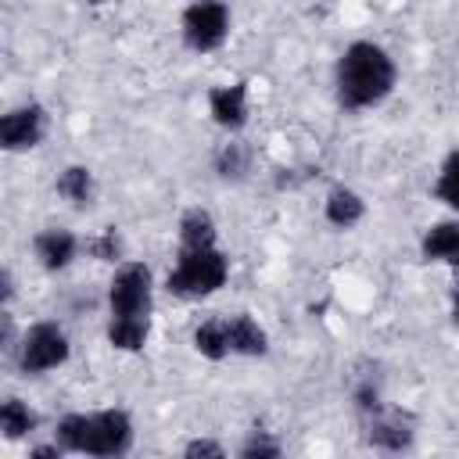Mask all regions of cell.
<instances>
[{"instance_id": "6da1fadb", "label": "cell", "mask_w": 459, "mask_h": 459, "mask_svg": "<svg viewBox=\"0 0 459 459\" xmlns=\"http://www.w3.org/2000/svg\"><path fill=\"white\" fill-rule=\"evenodd\" d=\"M154 316V273L147 262H118L108 280V344L122 355L143 351Z\"/></svg>"}, {"instance_id": "7a4b0ae2", "label": "cell", "mask_w": 459, "mask_h": 459, "mask_svg": "<svg viewBox=\"0 0 459 459\" xmlns=\"http://www.w3.org/2000/svg\"><path fill=\"white\" fill-rule=\"evenodd\" d=\"M398 86V65L377 39H351L333 65V97L341 111H373Z\"/></svg>"}, {"instance_id": "3957f363", "label": "cell", "mask_w": 459, "mask_h": 459, "mask_svg": "<svg viewBox=\"0 0 459 459\" xmlns=\"http://www.w3.org/2000/svg\"><path fill=\"white\" fill-rule=\"evenodd\" d=\"M54 441L68 455H93V459H122L136 445V423L122 405L90 409V412H65L54 423Z\"/></svg>"}, {"instance_id": "277c9868", "label": "cell", "mask_w": 459, "mask_h": 459, "mask_svg": "<svg viewBox=\"0 0 459 459\" xmlns=\"http://www.w3.org/2000/svg\"><path fill=\"white\" fill-rule=\"evenodd\" d=\"M230 280V255L215 244H176L165 290L179 301H204L219 294Z\"/></svg>"}, {"instance_id": "5b68a950", "label": "cell", "mask_w": 459, "mask_h": 459, "mask_svg": "<svg viewBox=\"0 0 459 459\" xmlns=\"http://www.w3.org/2000/svg\"><path fill=\"white\" fill-rule=\"evenodd\" d=\"M14 369L22 377H43L50 369H61L72 359L68 330L57 319H36L22 330V341L14 348Z\"/></svg>"}, {"instance_id": "8992f818", "label": "cell", "mask_w": 459, "mask_h": 459, "mask_svg": "<svg viewBox=\"0 0 459 459\" xmlns=\"http://www.w3.org/2000/svg\"><path fill=\"white\" fill-rule=\"evenodd\" d=\"M233 11L226 0H190L179 14V39L194 54H212L230 39Z\"/></svg>"}, {"instance_id": "52a82bcc", "label": "cell", "mask_w": 459, "mask_h": 459, "mask_svg": "<svg viewBox=\"0 0 459 459\" xmlns=\"http://www.w3.org/2000/svg\"><path fill=\"white\" fill-rule=\"evenodd\" d=\"M362 437L377 452H409L416 445V416L402 405H380L366 416H359Z\"/></svg>"}, {"instance_id": "ba28073f", "label": "cell", "mask_w": 459, "mask_h": 459, "mask_svg": "<svg viewBox=\"0 0 459 459\" xmlns=\"http://www.w3.org/2000/svg\"><path fill=\"white\" fill-rule=\"evenodd\" d=\"M50 133V111L39 100H22L0 115V147L7 154L36 151Z\"/></svg>"}, {"instance_id": "9c48e42d", "label": "cell", "mask_w": 459, "mask_h": 459, "mask_svg": "<svg viewBox=\"0 0 459 459\" xmlns=\"http://www.w3.org/2000/svg\"><path fill=\"white\" fill-rule=\"evenodd\" d=\"M208 115L222 133H244L247 118H251V82L247 79H233V82H219L204 93Z\"/></svg>"}, {"instance_id": "30bf717a", "label": "cell", "mask_w": 459, "mask_h": 459, "mask_svg": "<svg viewBox=\"0 0 459 459\" xmlns=\"http://www.w3.org/2000/svg\"><path fill=\"white\" fill-rule=\"evenodd\" d=\"M82 255V237L68 226H43L32 233V258L43 273H65Z\"/></svg>"}, {"instance_id": "8fae6325", "label": "cell", "mask_w": 459, "mask_h": 459, "mask_svg": "<svg viewBox=\"0 0 459 459\" xmlns=\"http://www.w3.org/2000/svg\"><path fill=\"white\" fill-rule=\"evenodd\" d=\"M420 258L459 276V215L437 219L420 233Z\"/></svg>"}, {"instance_id": "7c38bea8", "label": "cell", "mask_w": 459, "mask_h": 459, "mask_svg": "<svg viewBox=\"0 0 459 459\" xmlns=\"http://www.w3.org/2000/svg\"><path fill=\"white\" fill-rule=\"evenodd\" d=\"M230 351L233 359H265L269 330L251 312H230Z\"/></svg>"}, {"instance_id": "4fadbf2b", "label": "cell", "mask_w": 459, "mask_h": 459, "mask_svg": "<svg viewBox=\"0 0 459 459\" xmlns=\"http://www.w3.org/2000/svg\"><path fill=\"white\" fill-rule=\"evenodd\" d=\"M190 344H194V351H197L201 359H208V362H226V359H233V351H230V316H226V312L204 316V319L194 326Z\"/></svg>"}, {"instance_id": "5bb4252c", "label": "cell", "mask_w": 459, "mask_h": 459, "mask_svg": "<svg viewBox=\"0 0 459 459\" xmlns=\"http://www.w3.org/2000/svg\"><path fill=\"white\" fill-rule=\"evenodd\" d=\"M251 169H255V151H251V143L240 140L237 133H233L226 143H219L215 154H212V172H215L222 183H244V179L251 176Z\"/></svg>"}, {"instance_id": "9a60e30c", "label": "cell", "mask_w": 459, "mask_h": 459, "mask_svg": "<svg viewBox=\"0 0 459 459\" xmlns=\"http://www.w3.org/2000/svg\"><path fill=\"white\" fill-rule=\"evenodd\" d=\"M323 219H326L333 230H355V226L366 219V197H362L355 186L337 183V186L326 190Z\"/></svg>"}, {"instance_id": "2e32d148", "label": "cell", "mask_w": 459, "mask_h": 459, "mask_svg": "<svg viewBox=\"0 0 459 459\" xmlns=\"http://www.w3.org/2000/svg\"><path fill=\"white\" fill-rule=\"evenodd\" d=\"M54 194L72 208H90L97 201V176L90 165H65L54 179Z\"/></svg>"}, {"instance_id": "e0dca14e", "label": "cell", "mask_w": 459, "mask_h": 459, "mask_svg": "<svg viewBox=\"0 0 459 459\" xmlns=\"http://www.w3.org/2000/svg\"><path fill=\"white\" fill-rule=\"evenodd\" d=\"M36 427H39V416L25 398L7 394L0 402V437L4 441H25V437H32Z\"/></svg>"}, {"instance_id": "ac0fdd59", "label": "cell", "mask_w": 459, "mask_h": 459, "mask_svg": "<svg viewBox=\"0 0 459 459\" xmlns=\"http://www.w3.org/2000/svg\"><path fill=\"white\" fill-rule=\"evenodd\" d=\"M219 240V226L215 215L201 204H190L179 212L176 219V244H215Z\"/></svg>"}, {"instance_id": "d6986e66", "label": "cell", "mask_w": 459, "mask_h": 459, "mask_svg": "<svg viewBox=\"0 0 459 459\" xmlns=\"http://www.w3.org/2000/svg\"><path fill=\"white\" fill-rule=\"evenodd\" d=\"M434 201H441L452 215H459V147H452L445 154V161L437 165V176H434V186H430Z\"/></svg>"}, {"instance_id": "ffe728a7", "label": "cell", "mask_w": 459, "mask_h": 459, "mask_svg": "<svg viewBox=\"0 0 459 459\" xmlns=\"http://www.w3.org/2000/svg\"><path fill=\"white\" fill-rule=\"evenodd\" d=\"M82 251L97 262H111V265L126 262V240H122L118 226H100L97 233L82 237Z\"/></svg>"}, {"instance_id": "44dd1931", "label": "cell", "mask_w": 459, "mask_h": 459, "mask_svg": "<svg viewBox=\"0 0 459 459\" xmlns=\"http://www.w3.org/2000/svg\"><path fill=\"white\" fill-rule=\"evenodd\" d=\"M237 455L240 459H276V455H283V445H280V437L273 434V430H247L244 434V441L237 445Z\"/></svg>"}, {"instance_id": "7402d4cb", "label": "cell", "mask_w": 459, "mask_h": 459, "mask_svg": "<svg viewBox=\"0 0 459 459\" xmlns=\"http://www.w3.org/2000/svg\"><path fill=\"white\" fill-rule=\"evenodd\" d=\"M183 455L186 459H222L226 455V445L215 441V437H190L183 445Z\"/></svg>"}, {"instance_id": "603a6c76", "label": "cell", "mask_w": 459, "mask_h": 459, "mask_svg": "<svg viewBox=\"0 0 459 459\" xmlns=\"http://www.w3.org/2000/svg\"><path fill=\"white\" fill-rule=\"evenodd\" d=\"M0 287H4V308H11V301H14V276H11V269L0 273Z\"/></svg>"}, {"instance_id": "cb8c5ba5", "label": "cell", "mask_w": 459, "mask_h": 459, "mask_svg": "<svg viewBox=\"0 0 459 459\" xmlns=\"http://www.w3.org/2000/svg\"><path fill=\"white\" fill-rule=\"evenodd\" d=\"M86 4H97L100 7V4H115V0H86Z\"/></svg>"}]
</instances>
